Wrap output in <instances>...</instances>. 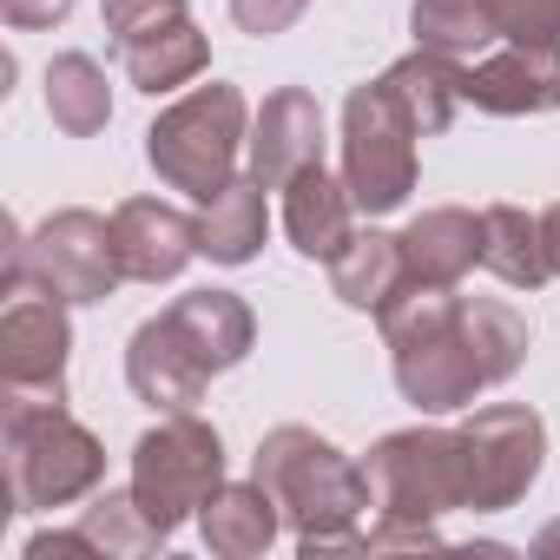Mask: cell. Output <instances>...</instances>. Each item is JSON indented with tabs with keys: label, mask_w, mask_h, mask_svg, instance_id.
<instances>
[{
	"label": "cell",
	"mask_w": 560,
	"mask_h": 560,
	"mask_svg": "<svg viewBox=\"0 0 560 560\" xmlns=\"http://www.w3.org/2000/svg\"><path fill=\"white\" fill-rule=\"evenodd\" d=\"M244 350H250V311L231 291H185L165 317L139 324V337L126 350V376H132L139 402L185 416L218 370L244 363Z\"/></svg>",
	"instance_id": "cell-1"
},
{
	"label": "cell",
	"mask_w": 560,
	"mask_h": 560,
	"mask_svg": "<svg viewBox=\"0 0 560 560\" xmlns=\"http://www.w3.org/2000/svg\"><path fill=\"white\" fill-rule=\"evenodd\" d=\"M257 481L277 494L284 521L298 527V547L317 560L330 547H357V521L376 508L370 468H357L337 442H324L317 429H270L257 442Z\"/></svg>",
	"instance_id": "cell-2"
},
{
	"label": "cell",
	"mask_w": 560,
	"mask_h": 560,
	"mask_svg": "<svg viewBox=\"0 0 560 560\" xmlns=\"http://www.w3.org/2000/svg\"><path fill=\"white\" fill-rule=\"evenodd\" d=\"M383 337H389V350H396V389H402L416 409L442 416V409L475 402V389H488L455 291L409 284V291L383 311Z\"/></svg>",
	"instance_id": "cell-3"
},
{
	"label": "cell",
	"mask_w": 560,
	"mask_h": 560,
	"mask_svg": "<svg viewBox=\"0 0 560 560\" xmlns=\"http://www.w3.org/2000/svg\"><path fill=\"white\" fill-rule=\"evenodd\" d=\"M106 475L100 442L67 416V389H8V494L14 514L67 508Z\"/></svg>",
	"instance_id": "cell-4"
},
{
	"label": "cell",
	"mask_w": 560,
	"mask_h": 560,
	"mask_svg": "<svg viewBox=\"0 0 560 560\" xmlns=\"http://www.w3.org/2000/svg\"><path fill=\"white\" fill-rule=\"evenodd\" d=\"M237 145H244V93L211 80L198 93H185L178 106L159 113V126L145 132V159L152 172L185 191V198H211L237 178Z\"/></svg>",
	"instance_id": "cell-5"
},
{
	"label": "cell",
	"mask_w": 560,
	"mask_h": 560,
	"mask_svg": "<svg viewBox=\"0 0 560 560\" xmlns=\"http://www.w3.org/2000/svg\"><path fill=\"white\" fill-rule=\"evenodd\" d=\"M218 488H224V442L191 409L172 416V422H159L152 435H139V448H132V494H139V508L165 534L178 521L205 514V501Z\"/></svg>",
	"instance_id": "cell-6"
},
{
	"label": "cell",
	"mask_w": 560,
	"mask_h": 560,
	"mask_svg": "<svg viewBox=\"0 0 560 560\" xmlns=\"http://www.w3.org/2000/svg\"><path fill=\"white\" fill-rule=\"evenodd\" d=\"M416 119L396 106V93L376 80V86H357L350 106H343V185L357 198V211H396L409 191H416Z\"/></svg>",
	"instance_id": "cell-7"
},
{
	"label": "cell",
	"mask_w": 560,
	"mask_h": 560,
	"mask_svg": "<svg viewBox=\"0 0 560 560\" xmlns=\"http://www.w3.org/2000/svg\"><path fill=\"white\" fill-rule=\"evenodd\" d=\"M363 468H370L383 521H435L448 508H468L462 429H402V435H383Z\"/></svg>",
	"instance_id": "cell-8"
},
{
	"label": "cell",
	"mask_w": 560,
	"mask_h": 560,
	"mask_svg": "<svg viewBox=\"0 0 560 560\" xmlns=\"http://www.w3.org/2000/svg\"><path fill=\"white\" fill-rule=\"evenodd\" d=\"M119 277L126 270H119L113 224L93 218V211H60L34 231V244H14L8 291L34 284V291H54L67 304H100V298H113Z\"/></svg>",
	"instance_id": "cell-9"
},
{
	"label": "cell",
	"mask_w": 560,
	"mask_h": 560,
	"mask_svg": "<svg viewBox=\"0 0 560 560\" xmlns=\"http://www.w3.org/2000/svg\"><path fill=\"white\" fill-rule=\"evenodd\" d=\"M540 455H547V429H540L534 409H521V402H494V409H481V416L462 429L468 508H481V514L514 508V501L534 488Z\"/></svg>",
	"instance_id": "cell-10"
},
{
	"label": "cell",
	"mask_w": 560,
	"mask_h": 560,
	"mask_svg": "<svg viewBox=\"0 0 560 560\" xmlns=\"http://www.w3.org/2000/svg\"><path fill=\"white\" fill-rule=\"evenodd\" d=\"M73 330H67V298L54 291H8V317H0V370H8V389H67Z\"/></svg>",
	"instance_id": "cell-11"
},
{
	"label": "cell",
	"mask_w": 560,
	"mask_h": 560,
	"mask_svg": "<svg viewBox=\"0 0 560 560\" xmlns=\"http://www.w3.org/2000/svg\"><path fill=\"white\" fill-rule=\"evenodd\" d=\"M462 100L481 113H553L560 106V40H508L501 54H481L462 67Z\"/></svg>",
	"instance_id": "cell-12"
},
{
	"label": "cell",
	"mask_w": 560,
	"mask_h": 560,
	"mask_svg": "<svg viewBox=\"0 0 560 560\" xmlns=\"http://www.w3.org/2000/svg\"><path fill=\"white\" fill-rule=\"evenodd\" d=\"M324 165V113L304 86H284L270 93L264 113H257V132H250V178L264 191H284L298 172Z\"/></svg>",
	"instance_id": "cell-13"
},
{
	"label": "cell",
	"mask_w": 560,
	"mask_h": 560,
	"mask_svg": "<svg viewBox=\"0 0 560 560\" xmlns=\"http://www.w3.org/2000/svg\"><path fill=\"white\" fill-rule=\"evenodd\" d=\"M113 244H119V270L132 284H165V277H178L198 257V218L159 198H126L113 211Z\"/></svg>",
	"instance_id": "cell-14"
},
{
	"label": "cell",
	"mask_w": 560,
	"mask_h": 560,
	"mask_svg": "<svg viewBox=\"0 0 560 560\" xmlns=\"http://www.w3.org/2000/svg\"><path fill=\"white\" fill-rule=\"evenodd\" d=\"M402 257H409V284H429V291H455L462 277L481 264V218L475 211H422L409 231H402Z\"/></svg>",
	"instance_id": "cell-15"
},
{
	"label": "cell",
	"mask_w": 560,
	"mask_h": 560,
	"mask_svg": "<svg viewBox=\"0 0 560 560\" xmlns=\"http://www.w3.org/2000/svg\"><path fill=\"white\" fill-rule=\"evenodd\" d=\"M284 231H291V244L304 257H324L330 264L357 237V198H350V185H337L324 165L298 172L284 185Z\"/></svg>",
	"instance_id": "cell-16"
},
{
	"label": "cell",
	"mask_w": 560,
	"mask_h": 560,
	"mask_svg": "<svg viewBox=\"0 0 560 560\" xmlns=\"http://www.w3.org/2000/svg\"><path fill=\"white\" fill-rule=\"evenodd\" d=\"M330 284L350 311H389L402 291H409V257H402V237L389 231H357L337 257H330Z\"/></svg>",
	"instance_id": "cell-17"
},
{
	"label": "cell",
	"mask_w": 560,
	"mask_h": 560,
	"mask_svg": "<svg viewBox=\"0 0 560 560\" xmlns=\"http://www.w3.org/2000/svg\"><path fill=\"white\" fill-rule=\"evenodd\" d=\"M277 521H284V508H277V494H270L257 475L237 481V488H218V494L205 501V514H198L205 547L224 553V560H250V553H264V547L277 540Z\"/></svg>",
	"instance_id": "cell-18"
},
{
	"label": "cell",
	"mask_w": 560,
	"mask_h": 560,
	"mask_svg": "<svg viewBox=\"0 0 560 560\" xmlns=\"http://www.w3.org/2000/svg\"><path fill=\"white\" fill-rule=\"evenodd\" d=\"M481 264L514 291H540L553 264H547V237H540V218H527L521 205H488L481 211Z\"/></svg>",
	"instance_id": "cell-19"
},
{
	"label": "cell",
	"mask_w": 560,
	"mask_h": 560,
	"mask_svg": "<svg viewBox=\"0 0 560 560\" xmlns=\"http://www.w3.org/2000/svg\"><path fill=\"white\" fill-rule=\"evenodd\" d=\"M264 224H270V211H264V185H257V178H231L224 191L205 198L198 250H205L211 264H250L257 244H264Z\"/></svg>",
	"instance_id": "cell-20"
},
{
	"label": "cell",
	"mask_w": 560,
	"mask_h": 560,
	"mask_svg": "<svg viewBox=\"0 0 560 560\" xmlns=\"http://www.w3.org/2000/svg\"><path fill=\"white\" fill-rule=\"evenodd\" d=\"M383 86L396 93V106L416 119V132L429 139V132H442L448 119H455V106H462V60H442V54H409V60H396L389 73H383Z\"/></svg>",
	"instance_id": "cell-21"
},
{
	"label": "cell",
	"mask_w": 560,
	"mask_h": 560,
	"mask_svg": "<svg viewBox=\"0 0 560 560\" xmlns=\"http://www.w3.org/2000/svg\"><path fill=\"white\" fill-rule=\"evenodd\" d=\"M47 113L73 139H93L113 119V93H106V73H100L93 54H60L47 67Z\"/></svg>",
	"instance_id": "cell-22"
},
{
	"label": "cell",
	"mask_w": 560,
	"mask_h": 560,
	"mask_svg": "<svg viewBox=\"0 0 560 560\" xmlns=\"http://www.w3.org/2000/svg\"><path fill=\"white\" fill-rule=\"evenodd\" d=\"M205 60H211V47H205V34H198L191 21H178V27H165V34H152V40H139V47L119 54L126 80H132L139 93H152V100L172 93V86H185V80H198Z\"/></svg>",
	"instance_id": "cell-23"
},
{
	"label": "cell",
	"mask_w": 560,
	"mask_h": 560,
	"mask_svg": "<svg viewBox=\"0 0 560 560\" xmlns=\"http://www.w3.org/2000/svg\"><path fill=\"white\" fill-rule=\"evenodd\" d=\"M416 40L442 60H481L494 47L488 0H416Z\"/></svg>",
	"instance_id": "cell-24"
},
{
	"label": "cell",
	"mask_w": 560,
	"mask_h": 560,
	"mask_svg": "<svg viewBox=\"0 0 560 560\" xmlns=\"http://www.w3.org/2000/svg\"><path fill=\"white\" fill-rule=\"evenodd\" d=\"M80 534L93 540V553H152V547L172 540V534L139 508L132 488H126V494H100V501L80 514Z\"/></svg>",
	"instance_id": "cell-25"
},
{
	"label": "cell",
	"mask_w": 560,
	"mask_h": 560,
	"mask_svg": "<svg viewBox=\"0 0 560 560\" xmlns=\"http://www.w3.org/2000/svg\"><path fill=\"white\" fill-rule=\"evenodd\" d=\"M100 14H106L113 54H126V47H139V40L165 34V27H178V21H185V0H106Z\"/></svg>",
	"instance_id": "cell-26"
},
{
	"label": "cell",
	"mask_w": 560,
	"mask_h": 560,
	"mask_svg": "<svg viewBox=\"0 0 560 560\" xmlns=\"http://www.w3.org/2000/svg\"><path fill=\"white\" fill-rule=\"evenodd\" d=\"M494 40H560V0H488Z\"/></svg>",
	"instance_id": "cell-27"
},
{
	"label": "cell",
	"mask_w": 560,
	"mask_h": 560,
	"mask_svg": "<svg viewBox=\"0 0 560 560\" xmlns=\"http://www.w3.org/2000/svg\"><path fill=\"white\" fill-rule=\"evenodd\" d=\"M311 8V0H231V14H237V27L244 34H257V40H270V34H284L298 14Z\"/></svg>",
	"instance_id": "cell-28"
},
{
	"label": "cell",
	"mask_w": 560,
	"mask_h": 560,
	"mask_svg": "<svg viewBox=\"0 0 560 560\" xmlns=\"http://www.w3.org/2000/svg\"><path fill=\"white\" fill-rule=\"evenodd\" d=\"M0 8H8V21L27 34V27H60L73 14V0H0Z\"/></svg>",
	"instance_id": "cell-29"
},
{
	"label": "cell",
	"mask_w": 560,
	"mask_h": 560,
	"mask_svg": "<svg viewBox=\"0 0 560 560\" xmlns=\"http://www.w3.org/2000/svg\"><path fill=\"white\" fill-rule=\"evenodd\" d=\"M540 237H547V264H553V277H560V205L540 218Z\"/></svg>",
	"instance_id": "cell-30"
},
{
	"label": "cell",
	"mask_w": 560,
	"mask_h": 560,
	"mask_svg": "<svg viewBox=\"0 0 560 560\" xmlns=\"http://www.w3.org/2000/svg\"><path fill=\"white\" fill-rule=\"evenodd\" d=\"M534 547H540V553H560V521H553V527H547V534H540Z\"/></svg>",
	"instance_id": "cell-31"
}]
</instances>
